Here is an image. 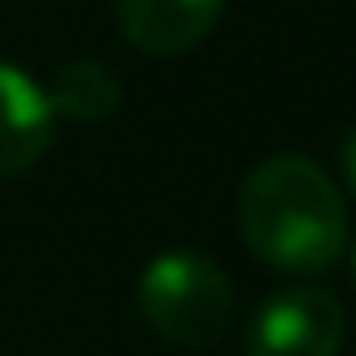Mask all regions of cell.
<instances>
[{
    "mask_svg": "<svg viewBox=\"0 0 356 356\" xmlns=\"http://www.w3.org/2000/svg\"><path fill=\"white\" fill-rule=\"evenodd\" d=\"M239 234L278 273H327L351 239L346 200L312 156H268L239 186Z\"/></svg>",
    "mask_w": 356,
    "mask_h": 356,
    "instance_id": "obj_1",
    "label": "cell"
},
{
    "mask_svg": "<svg viewBox=\"0 0 356 356\" xmlns=\"http://www.w3.org/2000/svg\"><path fill=\"white\" fill-rule=\"evenodd\" d=\"M137 312L171 346L200 351V346H215L229 332L234 288H229V278L215 259H205L195 249H171V254H161L142 268Z\"/></svg>",
    "mask_w": 356,
    "mask_h": 356,
    "instance_id": "obj_2",
    "label": "cell"
},
{
    "mask_svg": "<svg viewBox=\"0 0 356 356\" xmlns=\"http://www.w3.org/2000/svg\"><path fill=\"white\" fill-rule=\"evenodd\" d=\"M346 341V307L317 283H293L259 302L244 332V356H337Z\"/></svg>",
    "mask_w": 356,
    "mask_h": 356,
    "instance_id": "obj_3",
    "label": "cell"
},
{
    "mask_svg": "<svg viewBox=\"0 0 356 356\" xmlns=\"http://www.w3.org/2000/svg\"><path fill=\"white\" fill-rule=\"evenodd\" d=\"M225 0H118V30L132 49L176 59L210 40Z\"/></svg>",
    "mask_w": 356,
    "mask_h": 356,
    "instance_id": "obj_4",
    "label": "cell"
},
{
    "mask_svg": "<svg viewBox=\"0 0 356 356\" xmlns=\"http://www.w3.org/2000/svg\"><path fill=\"white\" fill-rule=\"evenodd\" d=\"M54 142V108L44 88L15 69L0 64V181L25 176Z\"/></svg>",
    "mask_w": 356,
    "mask_h": 356,
    "instance_id": "obj_5",
    "label": "cell"
},
{
    "mask_svg": "<svg viewBox=\"0 0 356 356\" xmlns=\"http://www.w3.org/2000/svg\"><path fill=\"white\" fill-rule=\"evenodd\" d=\"M44 98H49L54 118H69V122L93 127V122H108L118 113L122 83H118V74L103 59H74V64H64L54 74V83H49Z\"/></svg>",
    "mask_w": 356,
    "mask_h": 356,
    "instance_id": "obj_6",
    "label": "cell"
},
{
    "mask_svg": "<svg viewBox=\"0 0 356 356\" xmlns=\"http://www.w3.org/2000/svg\"><path fill=\"white\" fill-rule=\"evenodd\" d=\"M341 176H346V186L356 191V122H351L346 137H341Z\"/></svg>",
    "mask_w": 356,
    "mask_h": 356,
    "instance_id": "obj_7",
    "label": "cell"
},
{
    "mask_svg": "<svg viewBox=\"0 0 356 356\" xmlns=\"http://www.w3.org/2000/svg\"><path fill=\"white\" fill-rule=\"evenodd\" d=\"M346 254H351V273H356V239H346Z\"/></svg>",
    "mask_w": 356,
    "mask_h": 356,
    "instance_id": "obj_8",
    "label": "cell"
}]
</instances>
